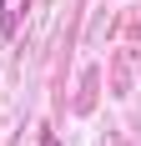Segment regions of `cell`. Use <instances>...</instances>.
<instances>
[{
	"label": "cell",
	"instance_id": "cell-1",
	"mask_svg": "<svg viewBox=\"0 0 141 146\" xmlns=\"http://www.w3.org/2000/svg\"><path fill=\"white\" fill-rule=\"evenodd\" d=\"M25 15H30V0H0V35H20Z\"/></svg>",
	"mask_w": 141,
	"mask_h": 146
},
{
	"label": "cell",
	"instance_id": "cell-2",
	"mask_svg": "<svg viewBox=\"0 0 141 146\" xmlns=\"http://www.w3.org/2000/svg\"><path fill=\"white\" fill-rule=\"evenodd\" d=\"M41 146H61V141H56V131H45V136H41Z\"/></svg>",
	"mask_w": 141,
	"mask_h": 146
}]
</instances>
